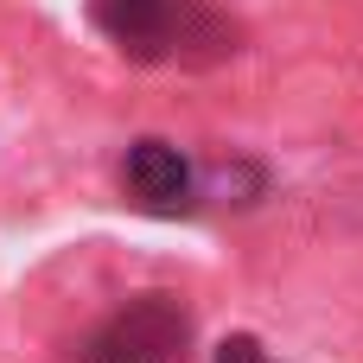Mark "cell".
<instances>
[{
	"mask_svg": "<svg viewBox=\"0 0 363 363\" xmlns=\"http://www.w3.org/2000/svg\"><path fill=\"white\" fill-rule=\"evenodd\" d=\"M211 363H281L262 351V338H249V332H236V338H223L217 351H211Z\"/></svg>",
	"mask_w": 363,
	"mask_h": 363,
	"instance_id": "277c9868",
	"label": "cell"
},
{
	"mask_svg": "<svg viewBox=\"0 0 363 363\" xmlns=\"http://www.w3.org/2000/svg\"><path fill=\"white\" fill-rule=\"evenodd\" d=\"M96 32L134 57V64H172V57H223L236 51L230 26L198 0H89Z\"/></svg>",
	"mask_w": 363,
	"mask_h": 363,
	"instance_id": "6da1fadb",
	"label": "cell"
},
{
	"mask_svg": "<svg viewBox=\"0 0 363 363\" xmlns=\"http://www.w3.org/2000/svg\"><path fill=\"white\" fill-rule=\"evenodd\" d=\"M121 191L147 211H179L191 198V160L172 147V140H134L128 160H121Z\"/></svg>",
	"mask_w": 363,
	"mask_h": 363,
	"instance_id": "3957f363",
	"label": "cell"
},
{
	"mask_svg": "<svg viewBox=\"0 0 363 363\" xmlns=\"http://www.w3.org/2000/svg\"><path fill=\"white\" fill-rule=\"evenodd\" d=\"M185 351H191V306L179 294H140L89 332L77 363H185Z\"/></svg>",
	"mask_w": 363,
	"mask_h": 363,
	"instance_id": "7a4b0ae2",
	"label": "cell"
}]
</instances>
